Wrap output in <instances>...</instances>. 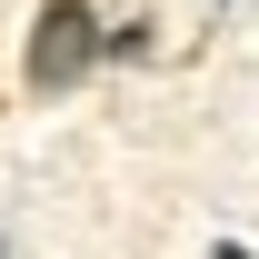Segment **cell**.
<instances>
[{
  "label": "cell",
  "mask_w": 259,
  "mask_h": 259,
  "mask_svg": "<svg viewBox=\"0 0 259 259\" xmlns=\"http://www.w3.org/2000/svg\"><path fill=\"white\" fill-rule=\"evenodd\" d=\"M209 259H249V249H239V239H220V249H209Z\"/></svg>",
  "instance_id": "obj_2"
},
{
  "label": "cell",
  "mask_w": 259,
  "mask_h": 259,
  "mask_svg": "<svg viewBox=\"0 0 259 259\" xmlns=\"http://www.w3.org/2000/svg\"><path fill=\"white\" fill-rule=\"evenodd\" d=\"M110 60V30L90 20V0H40L30 20V90H80Z\"/></svg>",
  "instance_id": "obj_1"
},
{
  "label": "cell",
  "mask_w": 259,
  "mask_h": 259,
  "mask_svg": "<svg viewBox=\"0 0 259 259\" xmlns=\"http://www.w3.org/2000/svg\"><path fill=\"white\" fill-rule=\"evenodd\" d=\"M0 259H10V239H0Z\"/></svg>",
  "instance_id": "obj_3"
}]
</instances>
